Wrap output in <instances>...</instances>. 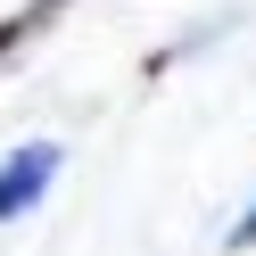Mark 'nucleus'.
<instances>
[{
    "label": "nucleus",
    "instance_id": "obj_1",
    "mask_svg": "<svg viewBox=\"0 0 256 256\" xmlns=\"http://www.w3.org/2000/svg\"><path fill=\"white\" fill-rule=\"evenodd\" d=\"M50 174H58V149H50V140H25L17 157H0V223L25 215V206L50 190Z\"/></svg>",
    "mask_w": 256,
    "mask_h": 256
},
{
    "label": "nucleus",
    "instance_id": "obj_2",
    "mask_svg": "<svg viewBox=\"0 0 256 256\" xmlns=\"http://www.w3.org/2000/svg\"><path fill=\"white\" fill-rule=\"evenodd\" d=\"M58 17H66V0H25L17 17H0V66H8V58H17L25 42H42Z\"/></svg>",
    "mask_w": 256,
    "mask_h": 256
},
{
    "label": "nucleus",
    "instance_id": "obj_3",
    "mask_svg": "<svg viewBox=\"0 0 256 256\" xmlns=\"http://www.w3.org/2000/svg\"><path fill=\"white\" fill-rule=\"evenodd\" d=\"M232 248H256V206H248V215L232 223Z\"/></svg>",
    "mask_w": 256,
    "mask_h": 256
}]
</instances>
